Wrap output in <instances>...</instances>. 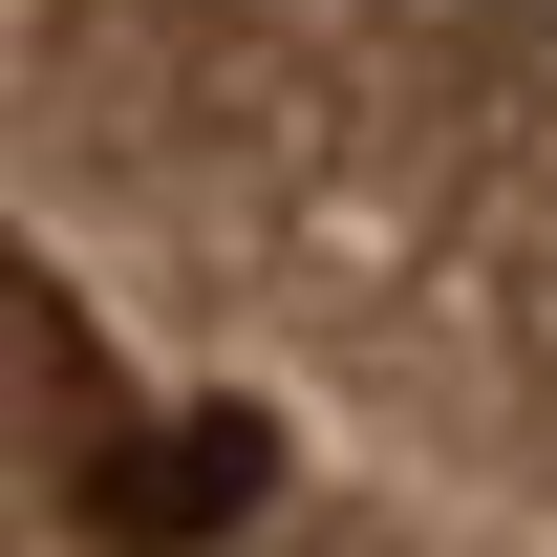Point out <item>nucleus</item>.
Returning <instances> with one entry per match:
<instances>
[{"instance_id": "1", "label": "nucleus", "mask_w": 557, "mask_h": 557, "mask_svg": "<svg viewBox=\"0 0 557 557\" xmlns=\"http://www.w3.org/2000/svg\"><path fill=\"white\" fill-rule=\"evenodd\" d=\"M0 557H557V44L0 0Z\"/></svg>"}]
</instances>
